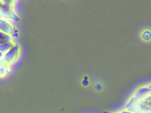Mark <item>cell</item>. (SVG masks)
<instances>
[{
    "mask_svg": "<svg viewBox=\"0 0 151 113\" xmlns=\"http://www.w3.org/2000/svg\"><path fill=\"white\" fill-rule=\"evenodd\" d=\"M4 53H3L1 52H0V60L2 59L3 57Z\"/></svg>",
    "mask_w": 151,
    "mask_h": 113,
    "instance_id": "obj_11",
    "label": "cell"
},
{
    "mask_svg": "<svg viewBox=\"0 0 151 113\" xmlns=\"http://www.w3.org/2000/svg\"><path fill=\"white\" fill-rule=\"evenodd\" d=\"M12 65L5 62L3 59L0 60V78H4L11 73Z\"/></svg>",
    "mask_w": 151,
    "mask_h": 113,
    "instance_id": "obj_6",
    "label": "cell"
},
{
    "mask_svg": "<svg viewBox=\"0 0 151 113\" xmlns=\"http://www.w3.org/2000/svg\"><path fill=\"white\" fill-rule=\"evenodd\" d=\"M0 17L10 21L17 22L19 18L15 12L14 5L4 2L0 0Z\"/></svg>",
    "mask_w": 151,
    "mask_h": 113,
    "instance_id": "obj_1",
    "label": "cell"
},
{
    "mask_svg": "<svg viewBox=\"0 0 151 113\" xmlns=\"http://www.w3.org/2000/svg\"><path fill=\"white\" fill-rule=\"evenodd\" d=\"M142 37L146 41L150 40L151 39V32L149 30H145L142 33Z\"/></svg>",
    "mask_w": 151,
    "mask_h": 113,
    "instance_id": "obj_9",
    "label": "cell"
},
{
    "mask_svg": "<svg viewBox=\"0 0 151 113\" xmlns=\"http://www.w3.org/2000/svg\"><path fill=\"white\" fill-rule=\"evenodd\" d=\"M133 110L138 112H151V92L146 94L135 105Z\"/></svg>",
    "mask_w": 151,
    "mask_h": 113,
    "instance_id": "obj_4",
    "label": "cell"
},
{
    "mask_svg": "<svg viewBox=\"0 0 151 113\" xmlns=\"http://www.w3.org/2000/svg\"><path fill=\"white\" fill-rule=\"evenodd\" d=\"M12 41V39L11 36L0 31V43Z\"/></svg>",
    "mask_w": 151,
    "mask_h": 113,
    "instance_id": "obj_8",
    "label": "cell"
},
{
    "mask_svg": "<svg viewBox=\"0 0 151 113\" xmlns=\"http://www.w3.org/2000/svg\"><path fill=\"white\" fill-rule=\"evenodd\" d=\"M4 2L14 5L18 2V0H2Z\"/></svg>",
    "mask_w": 151,
    "mask_h": 113,
    "instance_id": "obj_10",
    "label": "cell"
},
{
    "mask_svg": "<svg viewBox=\"0 0 151 113\" xmlns=\"http://www.w3.org/2000/svg\"><path fill=\"white\" fill-rule=\"evenodd\" d=\"M148 87H149V88H150V90H151V84L150 85H148Z\"/></svg>",
    "mask_w": 151,
    "mask_h": 113,
    "instance_id": "obj_12",
    "label": "cell"
},
{
    "mask_svg": "<svg viewBox=\"0 0 151 113\" xmlns=\"http://www.w3.org/2000/svg\"><path fill=\"white\" fill-rule=\"evenodd\" d=\"M150 92L151 90L148 86H143L139 88L127 103L126 106V109L128 111H132L135 104L146 94Z\"/></svg>",
    "mask_w": 151,
    "mask_h": 113,
    "instance_id": "obj_2",
    "label": "cell"
},
{
    "mask_svg": "<svg viewBox=\"0 0 151 113\" xmlns=\"http://www.w3.org/2000/svg\"><path fill=\"white\" fill-rule=\"evenodd\" d=\"M15 45L12 41L0 43V52L4 53Z\"/></svg>",
    "mask_w": 151,
    "mask_h": 113,
    "instance_id": "obj_7",
    "label": "cell"
},
{
    "mask_svg": "<svg viewBox=\"0 0 151 113\" xmlns=\"http://www.w3.org/2000/svg\"><path fill=\"white\" fill-rule=\"evenodd\" d=\"M0 31L12 37H18V31L11 23V21L0 17Z\"/></svg>",
    "mask_w": 151,
    "mask_h": 113,
    "instance_id": "obj_5",
    "label": "cell"
},
{
    "mask_svg": "<svg viewBox=\"0 0 151 113\" xmlns=\"http://www.w3.org/2000/svg\"><path fill=\"white\" fill-rule=\"evenodd\" d=\"M21 49L20 46L17 44H15L10 49L4 53L2 59L10 65L16 63L20 55Z\"/></svg>",
    "mask_w": 151,
    "mask_h": 113,
    "instance_id": "obj_3",
    "label": "cell"
}]
</instances>
